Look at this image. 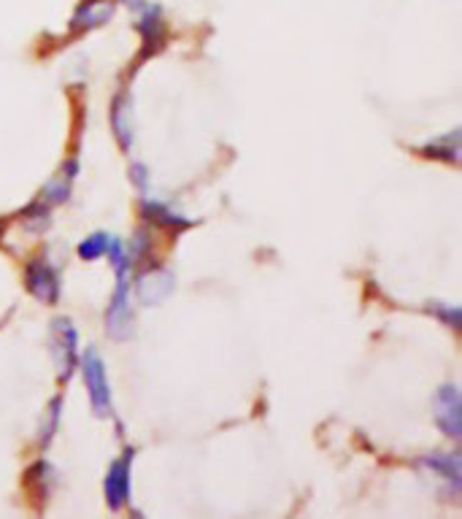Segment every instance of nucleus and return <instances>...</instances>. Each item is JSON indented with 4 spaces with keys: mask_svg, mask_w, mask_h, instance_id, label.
I'll list each match as a JSON object with an SVG mask.
<instances>
[{
    "mask_svg": "<svg viewBox=\"0 0 462 519\" xmlns=\"http://www.w3.org/2000/svg\"><path fill=\"white\" fill-rule=\"evenodd\" d=\"M114 274H117V287H114L109 309H106V333L117 341H127L133 336V309H130V295H127L130 265H117Z\"/></svg>",
    "mask_w": 462,
    "mask_h": 519,
    "instance_id": "1",
    "label": "nucleus"
},
{
    "mask_svg": "<svg viewBox=\"0 0 462 519\" xmlns=\"http://www.w3.org/2000/svg\"><path fill=\"white\" fill-rule=\"evenodd\" d=\"M82 365L84 387H87V395H90V406L98 417H109L111 414V384L109 376H106V365H103V357L95 349H87L79 360Z\"/></svg>",
    "mask_w": 462,
    "mask_h": 519,
    "instance_id": "2",
    "label": "nucleus"
},
{
    "mask_svg": "<svg viewBox=\"0 0 462 519\" xmlns=\"http://www.w3.org/2000/svg\"><path fill=\"white\" fill-rule=\"evenodd\" d=\"M52 357L57 363L60 382H68L79 365V330L73 328L71 319L57 317L52 322Z\"/></svg>",
    "mask_w": 462,
    "mask_h": 519,
    "instance_id": "3",
    "label": "nucleus"
},
{
    "mask_svg": "<svg viewBox=\"0 0 462 519\" xmlns=\"http://www.w3.org/2000/svg\"><path fill=\"white\" fill-rule=\"evenodd\" d=\"M130 468H133V449H125L122 455L111 463L103 490H106V503L111 511H122L130 503Z\"/></svg>",
    "mask_w": 462,
    "mask_h": 519,
    "instance_id": "4",
    "label": "nucleus"
},
{
    "mask_svg": "<svg viewBox=\"0 0 462 519\" xmlns=\"http://www.w3.org/2000/svg\"><path fill=\"white\" fill-rule=\"evenodd\" d=\"M25 279H28V290L36 295L41 303H55L60 295V268L49 263L46 257L30 260L25 268Z\"/></svg>",
    "mask_w": 462,
    "mask_h": 519,
    "instance_id": "5",
    "label": "nucleus"
},
{
    "mask_svg": "<svg viewBox=\"0 0 462 519\" xmlns=\"http://www.w3.org/2000/svg\"><path fill=\"white\" fill-rule=\"evenodd\" d=\"M433 411H435V422H438V428L444 430L449 438H457L462 436V406H460V390L454 387V384H444V387H438L435 392V401H433Z\"/></svg>",
    "mask_w": 462,
    "mask_h": 519,
    "instance_id": "6",
    "label": "nucleus"
},
{
    "mask_svg": "<svg viewBox=\"0 0 462 519\" xmlns=\"http://www.w3.org/2000/svg\"><path fill=\"white\" fill-rule=\"evenodd\" d=\"M136 292L138 301L144 303V306H157V303H163L173 292V274L168 268H160V265L149 268V271L138 276Z\"/></svg>",
    "mask_w": 462,
    "mask_h": 519,
    "instance_id": "7",
    "label": "nucleus"
},
{
    "mask_svg": "<svg viewBox=\"0 0 462 519\" xmlns=\"http://www.w3.org/2000/svg\"><path fill=\"white\" fill-rule=\"evenodd\" d=\"M114 14V0H84L79 11L73 14L71 30L82 33V30H92L106 25Z\"/></svg>",
    "mask_w": 462,
    "mask_h": 519,
    "instance_id": "8",
    "label": "nucleus"
},
{
    "mask_svg": "<svg viewBox=\"0 0 462 519\" xmlns=\"http://www.w3.org/2000/svg\"><path fill=\"white\" fill-rule=\"evenodd\" d=\"M111 128H114V136L122 144V149L130 152V146H133V103H130L127 92H119L111 103Z\"/></svg>",
    "mask_w": 462,
    "mask_h": 519,
    "instance_id": "9",
    "label": "nucleus"
},
{
    "mask_svg": "<svg viewBox=\"0 0 462 519\" xmlns=\"http://www.w3.org/2000/svg\"><path fill=\"white\" fill-rule=\"evenodd\" d=\"M73 179H76V160H68V163L46 182L44 192H41V201H44L46 206H60V203L68 201V198H71Z\"/></svg>",
    "mask_w": 462,
    "mask_h": 519,
    "instance_id": "10",
    "label": "nucleus"
},
{
    "mask_svg": "<svg viewBox=\"0 0 462 519\" xmlns=\"http://www.w3.org/2000/svg\"><path fill=\"white\" fill-rule=\"evenodd\" d=\"M422 465H425L427 471H430L433 476L444 479L454 492L460 490L462 479H460V455H457V452H435V455L425 457Z\"/></svg>",
    "mask_w": 462,
    "mask_h": 519,
    "instance_id": "11",
    "label": "nucleus"
},
{
    "mask_svg": "<svg viewBox=\"0 0 462 519\" xmlns=\"http://www.w3.org/2000/svg\"><path fill=\"white\" fill-rule=\"evenodd\" d=\"M138 30H141V38H144V57L152 55L154 49L163 41V9L160 6H146L144 14H141V22H138Z\"/></svg>",
    "mask_w": 462,
    "mask_h": 519,
    "instance_id": "12",
    "label": "nucleus"
},
{
    "mask_svg": "<svg viewBox=\"0 0 462 519\" xmlns=\"http://www.w3.org/2000/svg\"><path fill=\"white\" fill-rule=\"evenodd\" d=\"M141 214H144L149 222H154V225H160V228H187L190 222L182 217V214H176L173 209H168L165 203L160 201H149V198H144L141 201Z\"/></svg>",
    "mask_w": 462,
    "mask_h": 519,
    "instance_id": "13",
    "label": "nucleus"
},
{
    "mask_svg": "<svg viewBox=\"0 0 462 519\" xmlns=\"http://www.w3.org/2000/svg\"><path fill=\"white\" fill-rule=\"evenodd\" d=\"M422 155L427 157H441V160H449V163H457L460 160V133L454 130L446 138H435L433 144H427L422 149Z\"/></svg>",
    "mask_w": 462,
    "mask_h": 519,
    "instance_id": "14",
    "label": "nucleus"
},
{
    "mask_svg": "<svg viewBox=\"0 0 462 519\" xmlns=\"http://www.w3.org/2000/svg\"><path fill=\"white\" fill-rule=\"evenodd\" d=\"M109 244H111L109 233H92V236H87L82 244H79V257H82L84 263L100 260V257L109 252Z\"/></svg>",
    "mask_w": 462,
    "mask_h": 519,
    "instance_id": "15",
    "label": "nucleus"
},
{
    "mask_svg": "<svg viewBox=\"0 0 462 519\" xmlns=\"http://www.w3.org/2000/svg\"><path fill=\"white\" fill-rule=\"evenodd\" d=\"M430 311H433L441 322H446L452 330L460 328V309H457V306H449V303H430Z\"/></svg>",
    "mask_w": 462,
    "mask_h": 519,
    "instance_id": "16",
    "label": "nucleus"
},
{
    "mask_svg": "<svg viewBox=\"0 0 462 519\" xmlns=\"http://www.w3.org/2000/svg\"><path fill=\"white\" fill-rule=\"evenodd\" d=\"M57 422H60V398H55V403L49 406V417H46V425L41 428V447H49V441L55 438Z\"/></svg>",
    "mask_w": 462,
    "mask_h": 519,
    "instance_id": "17",
    "label": "nucleus"
},
{
    "mask_svg": "<svg viewBox=\"0 0 462 519\" xmlns=\"http://www.w3.org/2000/svg\"><path fill=\"white\" fill-rule=\"evenodd\" d=\"M49 211H52V206H46L44 201H38V203H33V206H30V217L25 219V222H28L30 225V230H44L46 225H49Z\"/></svg>",
    "mask_w": 462,
    "mask_h": 519,
    "instance_id": "18",
    "label": "nucleus"
},
{
    "mask_svg": "<svg viewBox=\"0 0 462 519\" xmlns=\"http://www.w3.org/2000/svg\"><path fill=\"white\" fill-rule=\"evenodd\" d=\"M146 252H149V236L141 230V233H136V241H133V246H130L127 257H130V263H136V260H144Z\"/></svg>",
    "mask_w": 462,
    "mask_h": 519,
    "instance_id": "19",
    "label": "nucleus"
},
{
    "mask_svg": "<svg viewBox=\"0 0 462 519\" xmlns=\"http://www.w3.org/2000/svg\"><path fill=\"white\" fill-rule=\"evenodd\" d=\"M133 182H136L138 192H141V198H144L146 192H149V176H146L144 165H133Z\"/></svg>",
    "mask_w": 462,
    "mask_h": 519,
    "instance_id": "20",
    "label": "nucleus"
},
{
    "mask_svg": "<svg viewBox=\"0 0 462 519\" xmlns=\"http://www.w3.org/2000/svg\"><path fill=\"white\" fill-rule=\"evenodd\" d=\"M122 3H127V6H141V0H122Z\"/></svg>",
    "mask_w": 462,
    "mask_h": 519,
    "instance_id": "21",
    "label": "nucleus"
}]
</instances>
